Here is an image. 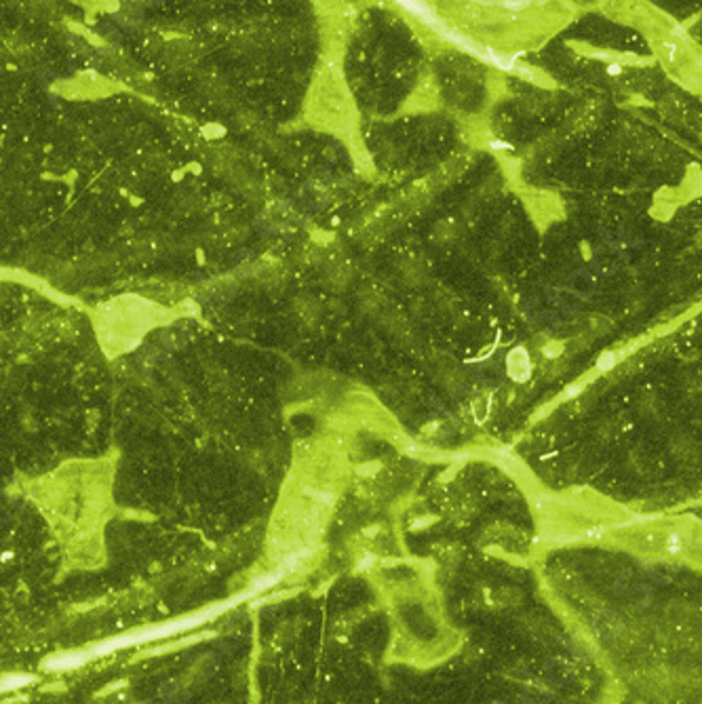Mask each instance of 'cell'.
I'll list each match as a JSON object with an SVG mask.
<instances>
[{"instance_id":"1","label":"cell","mask_w":702,"mask_h":704,"mask_svg":"<svg viewBox=\"0 0 702 704\" xmlns=\"http://www.w3.org/2000/svg\"><path fill=\"white\" fill-rule=\"evenodd\" d=\"M251 595H256V593L249 591V593H245V595L239 597V599H232V601H228V603H224V605H217V607H213V610L201 612V614H197V616H188V618H182V620H173V622H167V624H162V626H152V628H146V630H140V632H133V635H125V637H119V639H108V641L95 645V648H91V650L87 652V656H89V660H91V658H95V656H106V654H110V652H114V650L127 648V645H133V643H144V641L162 639V637H169V635H173V632H180V630L199 626V624H203V622L215 618V616L222 614L224 610L232 607L237 601L247 599V597H251Z\"/></svg>"},{"instance_id":"2","label":"cell","mask_w":702,"mask_h":704,"mask_svg":"<svg viewBox=\"0 0 702 704\" xmlns=\"http://www.w3.org/2000/svg\"><path fill=\"white\" fill-rule=\"evenodd\" d=\"M89 660L87 652H78V654H64V656H53L47 660V669L51 671H66V669H76L81 664H85Z\"/></svg>"},{"instance_id":"3","label":"cell","mask_w":702,"mask_h":704,"mask_svg":"<svg viewBox=\"0 0 702 704\" xmlns=\"http://www.w3.org/2000/svg\"><path fill=\"white\" fill-rule=\"evenodd\" d=\"M28 681H30V677H17V675L5 677V679H3V689H15V687H19V685H26Z\"/></svg>"}]
</instances>
